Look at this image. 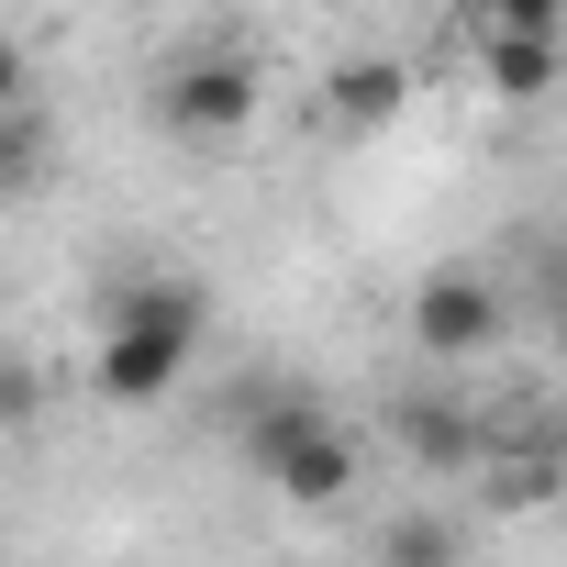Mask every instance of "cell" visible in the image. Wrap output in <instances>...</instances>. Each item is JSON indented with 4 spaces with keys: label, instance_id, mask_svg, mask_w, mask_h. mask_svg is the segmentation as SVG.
<instances>
[{
    "label": "cell",
    "instance_id": "obj_6",
    "mask_svg": "<svg viewBox=\"0 0 567 567\" xmlns=\"http://www.w3.org/2000/svg\"><path fill=\"white\" fill-rule=\"evenodd\" d=\"M323 112H334V134H390V123L412 112V68H390V56H346L334 90H323Z\"/></svg>",
    "mask_w": 567,
    "mask_h": 567
},
{
    "label": "cell",
    "instance_id": "obj_4",
    "mask_svg": "<svg viewBox=\"0 0 567 567\" xmlns=\"http://www.w3.org/2000/svg\"><path fill=\"white\" fill-rule=\"evenodd\" d=\"M501 334H512V290H501L489 267H434L423 290H412L423 368H478V357H501Z\"/></svg>",
    "mask_w": 567,
    "mask_h": 567
},
{
    "label": "cell",
    "instance_id": "obj_8",
    "mask_svg": "<svg viewBox=\"0 0 567 567\" xmlns=\"http://www.w3.org/2000/svg\"><path fill=\"white\" fill-rule=\"evenodd\" d=\"M489 456H567V412L556 401H489Z\"/></svg>",
    "mask_w": 567,
    "mask_h": 567
},
{
    "label": "cell",
    "instance_id": "obj_1",
    "mask_svg": "<svg viewBox=\"0 0 567 567\" xmlns=\"http://www.w3.org/2000/svg\"><path fill=\"white\" fill-rule=\"evenodd\" d=\"M200 290L189 278H134V290L112 301V323H101V346H90V390L112 401V412H156L189 368H200Z\"/></svg>",
    "mask_w": 567,
    "mask_h": 567
},
{
    "label": "cell",
    "instance_id": "obj_11",
    "mask_svg": "<svg viewBox=\"0 0 567 567\" xmlns=\"http://www.w3.org/2000/svg\"><path fill=\"white\" fill-rule=\"evenodd\" d=\"M534 334L567 357V256H545V278H534Z\"/></svg>",
    "mask_w": 567,
    "mask_h": 567
},
{
    "label": "cell",
    "instance_id": "obj_2",
    "mask_svg": "<svg viewBox=\"0 0 567 567\" xmlns=\"http://www.w3.org/2000/svg\"><path fill=\"white\" fill-rule=\"evenodd\" d=\"M245 467L290 501V512H334V501L357 489V434H346L312 390H278V401L245 412Z\"/></svg>",
    "mask_w": 567,
    "mask_h": 567
},
{
    "label": "cell",
    "instance_id": "obj_7",
    "mask_svg": "<svg viewBox=\"0 0 567 567\" xmlns=\"http://www.w3.org/2000/svg\"><path fill=\"white\" fill-rule=\"evenodd\" d=\"M478 79H489V101H545L567 79V34H501V23H478Z\"/></svg>",
    "mask_w": 567,
    "mask_h": 567
},
{
    "label": "cell",
    "instance_id": "obj_5",
    "mask_svg": "<svg viewBox=\"0 0 567 567\" xmlns=\"http://www.w3.org/2000/svg\"><path fill=\"white\" fill-rule=\"evenodd\" d=\"M390 445L423 467V478H467L478 456H489V423H478V401H456V390H390Z\"/></svg>",
    "mask_w": 567,
    "mask_h": 567
},
{
    "label": "cell",
    "instance_id": "obj_9",
    "mask_svg": "<svg viewBox=\"0 0 567 567\" xmlns=\"http://www.w3.org/2000/svg\"><path fill=\"white\" fill-rule=\"evenodd\" d=\"M379 556H456V523H445V512H412V523L379 534Z\"/></svg>",
    "mask_w": 567,
    "mask_h": 567
},
{
    "label": "cell",
    "instance_id": "obj_3",
    "mask_svg": "<svg viewBox=\"0 0 567 567\" xmlns=\"http://www.w3.org/2000/svg\"><path fill=\"white\" fill-rule=\"evenodd\" d=\"M256 112H267V90H256V68L234 45H200V56H178L156 79V134L167 145H245Z\"/></svg>",
    "mask_w": 567,
    "mask_h": 567
},
{
    "label": "cell",
    "instance_id": "obj_10",
    "mask_svg": "<svg viewBox=\"0 0 567 567\" xmlns=\"http://www.w3.org/2000/svg\"><path fill=\"white\" fill-rule=\"evenodd\" d=\"M478 23H501V34H567V0H478Z\"/></svg>",
    "mask_w": 567,
    "mask_h": 567
}]
</instances>
